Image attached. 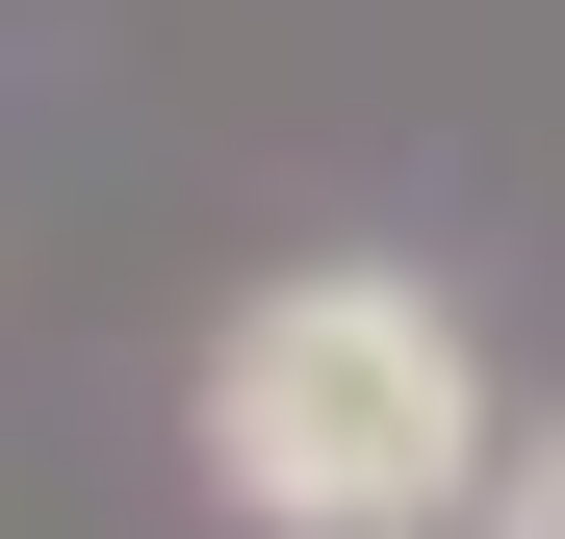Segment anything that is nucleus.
Wrapping results in <instances>:
<instances>
[{
    "label": "nucleus",
    "mask_w": 565,
    "mask_h": 539,
    "mask_svg": "<svg viewBox=\"0 0 565 539\" xmlns=\"http://www.w3.org/2000/svg\"><path fill=\"white\" fill-rule=\"evenodd\" d=\"M514 436L540 411L489 386L437 257H282V283H232L206 386H180V463L232 539H462L514 488Z\"/></svg>",
    "instance_id": "1"
},
{
    "label": "nucleus",
    "mask_w": 565,
    "mask_h": 539,
    "mask_svg": "<svg viewBox=\"0 0 565 539\" xmlns=\"http://www.w3.org/2000/svg\"><path fill=\"white\" fill-rule=\"evenodd\" d=\"M462 539H565V411L514 436V488H489V514H462Z\"/></svg>",
    "instance_id": "2"
}]
</instances>
